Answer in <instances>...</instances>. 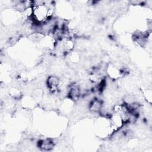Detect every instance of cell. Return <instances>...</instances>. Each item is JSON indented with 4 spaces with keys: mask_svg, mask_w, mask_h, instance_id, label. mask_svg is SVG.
<instances>
[{
    "mask_svg": "<svg viewBox=\"0 0 152 152\" xmlns=\"http://www.w3.org/2000/svg\"><path fill=\"white\" fill-rule=\"evenodd\" d=\"M59 83V80L58 77L55 76H50L48 78L47 84L49 90L52 92L56 91Z\"/></svg>",
    "mask_w": 152,
    "mask_h": 152,
    "instance_id": "1",
    "label": "cell"
}]
</instances>
